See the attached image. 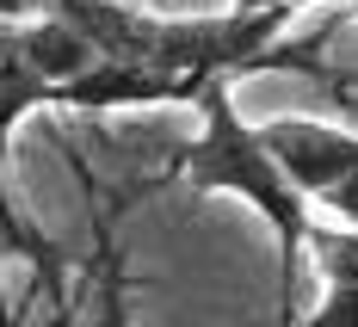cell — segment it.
Masks as SVG:
<instances>
[{"mask_svg":"<svg viewBox=\"0 0 358 327\" xmlns=\"http://www.w3.org/2000/svg\"><path fill=\"white\" fill-rule=\"evenodd\" d=\"M204 130H198V143L185 148V180L192 191H235V198H248L259 217L272 222V235H278V272H285V321H290V291H296V266H303V241H309V198L285 180V167L272 161V148L259 143V130H253L248 117L235 111L229 99V74H216L210 87H204Z\"/></svg>","mask_w":358,"mask_h":327,"instance_id":"1","label":"cell"},{"mask_svg":"<svg viewBox=\"0 0 358 327\" xmlns=\"http://www.w3.org/2000/svg\"><path fill=\"white\" fill-rule=\"evenodd\" d=\"M259 143L272 148V161L285 167V180L309 204L346 173H358V130H340V124H322V117H278V124L259 130Z\"/></svg>","mask_w":358,"mask_h":327,"instance_id":"2","label":"cell"},{"mask_svg":"<svg viewBox=\"0 0 358 327\" xmlns=\"http://www.w3.org/2000/svg\"><path fill=\"white\" fill-rule=\"evenodd\" d=\"M19 43H25V62H31L50 87H69L87 68H99V50L87 43V31H74L69 19L56 13H37V19H19Z\"/></svg>","mask_w":358,"mask_h":327,"instance_id":"3","label":"cell"},{"mask_svg":"<svg viewBox=\"0 0 358 327\" xmlns=\"http://www.w3.org/2000/svg\"><path fill=\"white\" fill-rule=\"evenodd\" d=\"M37 106H56V87L25 62V43H19V25L0 19V154L13 143V124Z\"/></svg>","mask_w":358,"mask_h":327,"instance_id":"4","label":"cell"},{"mask_svg":"<svg viewBox=\"0 0 358 327\" xmlns=\"http://www.w3.org/2000/svg\"><path fill=\"white\" fill-rule=\"evenodd\" d=\"M303 254L315 259V272H322L327 284H358V228H322V222H309V241H303Z\"/></svg>","mask_w":358,"mask_h":327,"instance_id":"5","label":"cell"},{"mask_svg":"<svg viewBox=\"0 0 358 327\" xmlns=\"http://www.w3.org/2000/svg\"><path fill=\"white\" fill-rule=\"evenodd\" d=\"M303 327H358V284H327V296L309 309Z\"/></svg>","mask_w":358,"mask_h":327,"instance_id":"6","label":"cell"},{"mask_svg":"<svg viewBox=\"0 0 358 327\" xmlns=\"http://www.w3.org/2000/svg\"><path fill=\"white\" fill-rule=\"evenodd\" d=\"M315 204H322V210H334L340 222H352V228H358V173H346L340 185H327Z\"/></svg>","mask_w":358,"mask_h":327,"instance_id":"7","label":"cell"},{"mask_svg":"<svg viewBox=\"0 0 358 327\" xmlns=\"http://www.w3.org/2000/svg\"><path fill=\"white\" fill-rule=\"evenodd\" d=\"M99 327H130V315H124V284L117 278L106 284V315H99Z\"/></svg>","mask_w":358,"mask_h":327,"instance_id":"8","label":"cell"},{"mask_svg":"<svg viewBox=\"0 0 358 327\" xmlns=\"http://www.w3.org/2000/svg\"><path fill=\"white\" fill-rule=\"evenodd\" d=\"M50 6H56V0H0V19L19 25V19H37V13H50Z\"/></svg>","mask_w":358,"mask_h":327,"instance_id":"9","label":"cell"},{"mask_svg":"<svg viewBox=\"0 0 358 327\" xmlns=\"http://www.w3.org/2000/svg\"><path fill=\"white\" fill-rule=\"evenodd\" d=\"M235 6H248V13H253V6H303V0H235Z\"/></svg>","mask_w":358,"mask_h":327,"instance_id":"10","label":"cell"},{"mask_svg":"<svg viewBox=\"0 0 358 327\" xmlns=\"http://www.w3.org/2000/svg\"><path fill=\"white\" fill-rule=\"evenodd\" d=\"M346 6H352V13H358V0H346Z\"/></svg>","mask_w":358,"mask_h":327,"instance_id":"11","label":"cell"}]
</instances>
